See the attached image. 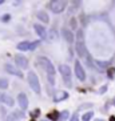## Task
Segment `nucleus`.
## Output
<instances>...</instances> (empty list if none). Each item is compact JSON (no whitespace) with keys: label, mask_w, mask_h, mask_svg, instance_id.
Wrapping results in <instances>:
<instances>
[{"label":"nucleus","mask_w":115,"mask_h":121,"mask_svg":"<svg viewBox=\"0 0 115 121\" xmlns=\"http://www.w3.org/2000/svg\"><path fill=\"white\" fill-rule=\"evenodd\" d=\"M46 40L47 41H50V43H54L58 40V32L55 29H50V32L46 35Z\"/></svg>","instance_id":"ddd939ff"},{"label":"nucleus","mask_w":115,"mask_h":121,"mask_svg":"<svg viewBox=\"0 0 115 121\" xmlns=\"http://www.w3.org/2000/svg\"><path fill=\"white\" fill-rule=\"evenodd\" d=\"M110 121H115V117H114V116H111V117H110Z\"/></svg>","instance_id":"c85d7f7f"},{"label":"nucleus","mask_w":115,"mask_h":121,"mask_svg":"<svg viewBox=\"0 0 115 121\" xmlns=\"http://www.w3.org/2000/svg\"><path fill=\"white\" fill-rule=\"evenodd\" d=\"M38 19H39V20H42V22H44V23H48V22H50L48 15H47L44 11H39V12H38Z\"/></svg>","instance_id":"dca6fc26"},{"label":"nucleus","mask_w":115,"mask_h":121,"mask_svg":"<svg viewBox=\"0 0 115 121\" xmlns=\"http://www.w3.org/2000/svg\"><path fill=\"white\" fill-rule=\"evenodd\" d=\"M27 80H28V84H29V86H31V89H32L34 92L40 93V82H39V78H38L35 72H32V71L28 72Z\"/></svg>","instance_id":"7ed1b4c3"},{"label":"nucleus","mask_w":115,"mask_h":121,"mask_svg":"<svg viewBox=\"0 0 115 121\" xmlns=\"http://www.w3.org/2000/svg\"><path fill=\"white\" fill-rule=\"evenodd\" d=\"M18 49L19 51H28L29 49V43L28 41H22V43H19Z\"/></svg>","instance_id":"f3484780"},{"label":"nucleus","mask_w":115,"mask_h":121,"mask_svg":"<svg viewBox=\"0 0 115 121\" xmlns=\"http://www.w3.org/2000/svg\"><path fill=\"white\" fill-rule=\"evenodd\" d=\"M71 121H79V116H78V114H74L72 118H71Z\"/></svg>","instance_id":"cd10ccee"},{"label":"nucleus","mask_w":115,"mask_h":121,"mask_svg":"<svg viewBox=\"0 0 115 121\" xmlns=\"http://www.w3.org/2000/svg\"><path fill=\"white\" fill-rule=\"evenodd\" d=\"M75 75H76V77L79 78V80H82V81L86 78V72H84V69H83L82 64H80L79 61L75 63Z\"/></svg>","instance_id":"423d86ee"},{"label":"nucleus","mask_w":115,"mask_h":121,"mask_svg":"<svg viewBox=\"0 0 115 121\" xmlns=\"http://www.w3.org/2000/svg\"><path fill=\"white\" fill-rule=\"evenodd\" d=\"M8 88V81L5 78L0 77V89H7Z\"/></svg>","instance_id":"412c9836"},{"label":"nucleus","mask_w":115,"mask_h":121,"mask_svg":"<svg viewBox=\"0 0 115 121\" xmlns=\"http://www.w3.org/2000/svg\"><path fill=\"white\" fill-rule=\"evenodd\" d=\"M39 114H40V110L39 109H35V110H32V112H31V116H34V117H35V116L38 117Z\"/></svg>","instance_id":"393cba45"},{"label":"nucleus","mask_w":115,"mask_h":121,"mask_svg":"<svg viewBox=\"0 0 115 121\" xmlns=\"http://www.w3.org/2000/svg\"><path fill=\"white\" fill-rule=\"evenodd\" d=\"M31 121H35V120H31Z\"/></svg>","instance_id":"2f4dec72"},{"label":"nucleus","mask_w":115,"mask_h":121,"mask_svg":"<svg viewBox=\"0 0 115 121\" xmlns=\"http://www.w3.org/2000/svg\"><path fill=\"white\" fill-rule=\"evenodd\" d=\"M114 75H115V68H107V76L110 78L111 77H114Z\"/></svg>","instance_id":"5701e85b"},{"label":"nucleus","mask_w":115,"mask_h":121,"mask_svg":"<svg viewBox=\"0 0 115 121\" xmlns=\"http://www.w3.org/2000/svg\"><path fill=\"white\" fill-rule=\"evenodd\" d=\"M34 28H35V32L38 33V35H39L40 39H44V40H46V35H47V32H46V29H44L43 25L35 24V25H34Z\"/></svg>","instance_id":"9b49d317"},{"label":"nucleus","mask_w":115,"mask_h":121,"mask_svg":"<svg viewBox=\"0 0 115 121\" xmlns=\"http://www.w3.org/2000/svg\"><path fill=\"white\" fill-rule=\"evenodd\" d=\"M24 117V112H14L7 117V121H18Z\"/></svg>","instance_id":"f8f14e48"},{"label":"nucleus","mask_w":115,"mask_h":121,"mask_svg":"<svg viewBox=\"0 0 115 121\" xmlns=\"http://www.w3.org/2000/svg\"><path fill=\"white\" fill-rule=\"evenodd\" d=\"M47 118H50V120H52V121H56L58 118H59V113H58L56 110H52L51 113L47 114Z\"/></svg>","instance_id":"a211bd4d"},{"label":"nucleus","mask_w":115,"mask_h":121,"mask_svg":"<svg viewBox=\"0 0 115 121\" xmlns=\"http://www.w3.org/2000/svg\"><path fill=\"white\" fill-rule=\"evenodd\" d=\"M106 91H107V85H103L101 89H99V93H101V95H103V93H106Z\"/></svg>","instance_id":"a878e982"},{"label":"nucleus","mask_w":115,"mask_h":121,"mask_svg":"<svg viewBox=\"0 0 115 121\" xmlns=\"http://www.w3.org/2000/svg\"><path fill=\"white\" fill-rule=\"evenodd\" d=\"M67 118H68V110H63L62 114L59 116V120H60V121H66Z\"/></svg>","instance_id":"4be33fe9"},{"label":"nucleus","mask_w":115,"mask_h":121,"mask_svg":"<svg viewBox=\"0 0 115 121\" xmlns=\"http://www.w3.org/2000/svg\"><path fill=\"white\" fill-rule=\"evenodd\" d=\"M3 3H4V0H0V5H1Z\"/></svg>","instance_id":"c756f323"},{"label":"nucleus","mask_w":115,"mask_h":121,"mask_svg":"<svg viewBox=\"0 0 115 121\" xmlns=\"http://www.w3.org/2000/svg\"><path fill=\"white\" fill-rule=\"evenodd\" d=\"M62 35L64 36V39L67 40V41H68V43H72V41H74V35H72V32L71 31H68V29H63V31H62Z\"/></svg>","instance_id":"4468645a"},{"label":"nucleus","mask_w":115,"mask_h":121,"mask_svg":"<svg viewBox=\"0 0 115 121\" xmlns=\"http://www.w3.org/2000/svg\"><path fill=\"white\" fill-rule=\"evenodd\" d=\"M15 63L23 69H27V67H28V60L22 55H15Z\"/></svg>","instance_id":"0eeeda50"},{"label":"nucleus","mask_w":115,"mask_h":121,"mask_svg":"<svg viewBox=\"0 0 115 121\" xmlns=\"http://www.w3.org/2000/svg\"><path fill=\"white\" fill-rule=\"evenodd\" d=\"M110 64H111V61H96V65L101 68V69L108 68V67H110Z\"/></svg>","instance_id":"6ab92c4d"},{"label":"nucleus","mask_w":115,"mask_h":121,"mask_svg":"<svg viewBox=\"0 0 115 121\" xmlns=\"http://www.w3.org/2000/svg\"><path fill=\"white\" fill-rule=\"evenodd\" d=\"M59 72H60V75L64 78V82L68 86H71V69L68 68V65H60Z\"/></svg>","instance_id":"39448f33"},{"label":"nucleus","mask_w":115,"mask_h":121,"mask_svg":"<svg viewBox=\"0 0 115 121\" xmlns=\"http://www.w3.org/2000/svg\"><path fill=\"white\" fill-rule=\"evenodd\" d=\"M38 45H39V41H35V43H29V49H28V51H34Z\"/></svg>","instance_id":"b1692460"},{"label":"nucleus","mask_w":115,"mask_h":121,"mask_svg":"<svg viewBox=\"0 0 115 121\" xmlns=\"http://www.w3.org/2000/svg\"><path fill=\"white\" fill-rule=\"evenodd\" d=\"M78 41H76V52H78V55H79V57H82V59H84V57H87V48H86V44H84V36H83V31L82 29H79L78 31Z\"/></svg>","instance_id":"f257e3e1"},{"label":"nucleus","mask_w":115,"mask_h":121,"mask_svg":"<svg viewBox=\"0 0 115 121\" xmlns=\"http://www.w3.org/2000/svg\"><path fill=\"white\" fill-rule=\"evenodd\" d=\"M92 116H94V112H87V113H84L82 116V120L83 121H90L91 118H92Z\"/></svg>","instance_id":"aec40b11"},{"label":"nucleus","mask_w":115,"mask_h":121,"mask_svg":"<svg viewBox=\"0 0 115 121\" xmlns=\"http://www.w3.org/2000/svg\"><path fill=\"white\" fill-rule=\"evenodd\" d=\"M95 121H103V120H101V118H98V120H95Z\"/></svg>","instance_id":"7c9ffc66"},{"label":"nucleus","mask_w":115,"mask_h":121,"mask_svg":"<svg viewBox=\"0 0 115 121\" xmlns=\"http://www.w3.org/2000/svg\"><path fill=\"white\" fill-rule=\"evenodd\" d=\"M4 69L8 72V73H11V75H15V76H18V77H23V73L19 69H16V68L14 67V65L11 64H5L4 65Z\"/></svg>","instance_id":"1a4fd4ad"},{"label":"nucleus","mask_w":115,"mask_h":121,"mask_svg":"<svg viewBox=\"0 0 115 121\" xmlns=\"http://www.w3.org/2000/svg\"><path fill=\"white\" fill-rule=\"evenodd\" d=\"M66 5H67V3L66 1H60V0H55V1H51L50 3V8L54 13H60V12H63L66 9Z\"/></svg>","instance_id":"20e7f679"},{"label":"nucleus","mask_w":115,"mask_h":121,"mask_svg":"<svg viewBox=\"0 0 115 121\" xmlns=\"http://www.w3.org/2000/svg\"><path fill=\"white\" fill-rule=\"evenodd\" d=\"M18 101H19V105H20L22 109H25V108L28 107V99L25 96V93H19Z\"/></svg>","instance_id":"9d476101"},{"label":"nucleus","mask_w":115,"mask_h":121,"mask_svg":"<svg viewBox=\"0 0 115 121\" xmlns=\"http://www.w3.org/2000/svg\"><path fill=\"white\" fill-rule=\"evenodd\" d=\"M0 101L3 104H5V105H8V107H14L15 104V100L11 96L5 95V93H0Z\"/></svg>","instance_id":"6e6552de"},{"label":"nucleus","mask_w":115,"mask_h":121,"mask_svg":"<svg viewBox=\"0 0 115 121\" xmlns=\"http://www.w3.org/2000/svg\"><path fill=\"white\" fill-rule=\"evenodd\" d=\"M8 20H10V15H4L1 17V22H8Z\"/></svg>","instance_id":"bb28decb"},{"label":"nucleus","mask_w":115,"mask_h":121,"mask_svg":"<svg viewBox=\"0 0 115 121\" xmlns=\"http://www.w3.org/2000/svg\"><path fill=\"white\" fill-rule=\"evenodd\" d=\"M68 97V93L67 92H64V91H59V92L56 93V96H55V101H62V100H64V99H67Z\"/></svg>","instance_id":"2eb2a0df"},{"label":"nucleus","mask_w":115,"mask_h":121,"mask_svg":"<svg viewBox=\"0 0 115 121\" xmlns=\"http://www.w3.org/2000/svg\"><path fill=\"white\" fill-rule=\"evenodd\" d=\"M39 64L43 65V68L47 71V75L50 76V82H51V84H54L55 68H54V65H52V63H51L47 57H39Z\"/></svg>","instance_id":"f03ea898"}]
</instances>
